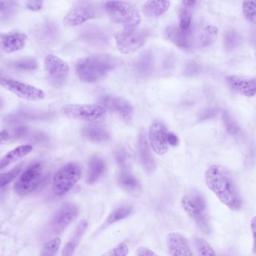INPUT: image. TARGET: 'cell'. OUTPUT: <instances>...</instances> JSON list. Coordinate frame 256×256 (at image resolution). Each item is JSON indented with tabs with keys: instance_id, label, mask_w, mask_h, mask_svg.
<instances>
[{
	"instance_id": "cell-1",
	"label": "cell",
	"mask_w": 256,
	"mask_h": 256,
	"mask_svg": "<svg viewBox=\"0 0 256 256\" xmlns=\"http://www.w3.org/2000/svg\"><path fill=\"white\" fill-rule=\"evenodd\" d=\"M205 182L218 200L232 210H239L242 202L230 172L220 164H212L204 174Z\"/></svg>"
},
{
	"instance_id": "cell-2",
	"label": "cell",
	"mask_w": 256,
	"mask_h": 256,
	"mask_svg": "<svg viewBox=\"0 0 256 256\" xmlns=\"http://www.w3.org/2000/svg\"><path fill=\"white\" fill-rule=\"evenodd\" d=\"M115 67V60L107 54L94 55L79 60L76 74L82 82L96 83L106 78Z\"/></svg>"
},
{
	"instance_id": "cell-3",
	"label": "cell",
	"mask_w": 256,
	"mask_h": 256,
	"mask_svg": "<svg viewBox=\"0 0 256 256\" xmlns=\"http://www.w3.org/2000/svg\"><path fill=\"white\" fill-rule=\"evenodd\" d=\"M104 10L114 22L125 29L137 28L142 20L138 10L130 2L110 0L106 2Z\"/></svg>"
},
{
	"instance_id": "cell-4",
	"label": "cell",
	"mask_w": 256,
	"mask_h": 256,
	"mask_svg": "<svg viewBox=\"0 0 256 256\" xmlns=\"http://www.w3.org/2000/svg\"><path fill=\"white\" fill-rule=\"evenodd\" d=\"M182 208L187 214L196 222L204 233L210 230L209 220L206 215V204L204 198L197 191H192L182 197L181 200Z\"/></svg>"
},
{
	"instance_id": "cell-5",
	"label": "cell",
	"mask_w": 256,
	"mask_h": 256,
	"mask_svg": "<svg viewBox=\"0 0 256 256\" xmlns=\"http://www.w3.org/2000/svg\"><path fill=\"white\" fill-rule=\"evenodd\" d=\"M60 113L66 118L90 124H102L107 118L106 108L94 104H67L62 108Z\"/></svg>"
},
{
	"instance_id": "cell-6",
	"label": "cell",
	"mask_w": 256,
	"mask_h": 256,
	"mask_svg": "<svg viewBox=\"0 0 256 256\" xmlns=\"http://www.w3.org/2000/svg\"><path fill=\"white\" fill-rule=\"evenodd\" d=\"M82 176V169L76 163H68L60 169L54 176L52 190L54 194L62 196L70 191Z\"/></svg>"
},
{
	"instance_id": "cell-7",
	"label": "cell",
	"mask_w": 256,
	"mask_h": 256,
	"mask_svg": "<svg viewBox=\"0 0 256 256\" xmlns=\"http://www.w3.org/2000/svg\"><path fill=\"white\" fill-rule=\"evenodd\" d=\"M149 36L148 30L125 29L115 36L116 48L124 54L133 53L144 46Z\"/></svg>"
},
{
	"instance_id": "cell-8",
	"label": "cell",
	"mask_w": 256,
	"mask_h": 256,
	"mask_svg": "<svg viewBox=\"0 0 256 256\" xmlns=\"http://www.w3.org/2000/svg\"><path fill=\"white\" fill-rule=\"evenodd\" d=\"M98 14V7L95 2L91 0H78L66 14L64 22L66 26H80L96 18Z\"/></svg>"
},
{
	"instance_id": "cell-9",
	"label": "cell",
	"mask_w": 256,
	"mask_h": 256,
	"mask_svg": "<svg viewBox=\"0 0 256 256\" xmlns=\"http://www.w3.org/2000/svg\"><path fill=\"white\" fill-rule=\"evenodd\" d=\"M43 180V168L40 163L30 166L16 181L14 192L20 196H26L36 190Z\"/></svg>"
},
{
	"instance_id": "cell-10",
	"label": "cell",
	"mask_w": 256,
	"mask_h": 256,
	"mask_svg": "<svg viewBox=\"0 0 256 256\" xmlns=\"http://www.w3.org/2000/svg\"><path fill=\"white\" fill-rule=\"evenodd\" d=\"M44 70L50 83L58 88L64 86L70 71V67L65 61L53 54L48 55L44 58Z\"/></svg>"
},
{
	"instance_id": "cell-11",
	"label": "cell",
	"mask_w": 256,
	"mask_h": 256,
	"mask_svg": "<svg viewBox=\"0 0 256 256\" xmlns=\"http://www.w3.org/2000/svg\"><path fill=\"white\" fill-rule=\"evenodd\" d=\"M0 84L19 98L28 101H40L46 97L44 91L18 80L1 78Z\"/></svg>"
},
{
	"instance_id": "cell-12",
	"label": "cell",
	"mask_w": 256,
	"mask_h": 256,
	"mask_svg": "<svg viewBox=\"0 0 256 256\" xmlns=\"http://www.w3.org/2000/svg\"><path fill=\"white\" fill-rule=\"evenodd\" d=\"M168 131L162 122L155 121L149 130V142L151 148L158 155H164L168 151Z\"/></svg>"
},
{
	"instance_id": "cell-13",
	"label": "cell",
	"mask_w": 256,
	"mask_h": 256,
	"mask_svg": "<svg viewBox=\"0 0 256 256\" xmlns=\"http://www.w3.org/2000/svg\"><path fill=\"white\" fill-rule=\"evenodd\" d=\"M78 208L73 204H67L60 208L54 216L52 228L54 232L60 233L65 230L77 217Z\"/></svg>"
},
{
	"instance_id": "cell-14",
	"label": "cell",
	"mask_w": 256,
	"mask_h": 256,
	"mask_svg": "<svg viewBox=\"0 0 256 256\" xmlns=\"http://www.w3.org/2000/svg\"><path fill=\"white\" fill-rule=\"evenodd\" d=\"M100 102L110 112L118 114L124 120H130L134 114L133 107L130 102L122 97L107 96L102 98Z\"/></svg>"
},
{
	"instance_id": "cell-15",
	"label": "cell",
	"mask_w": 256,
	"mask_h": 256,
	"mask_svg": "<svg viewBox=\"0 0 256 256\" xmlns=\"http://www.w3.org/2000/svg\"><path fill=\"white\" fill-rule=\"evenodd\" d=\"M166 36L170 42L184 50L192 48L194 44L192 28L184 30L176 25H173L166 28Z\"/></svg>"
},
{
	"instance_id": "cell-16",
	"label": "cell",
	"mask_w": 256,
	"mask_h": 256,
	"mask_svg": "<svg viewBox=\"0 0 256 256\" xmlns=\"http://www.w3.org/2000/svg\"><path fill=\"white\" fill-rule=\"evenodd\" d=\"M229 88L236 94L246 97L254 96L256 94V82L254 78L240 76H228L226 78Z\"/></svg>"
},
{
	"instance_id": "cell-17",
	"label": "cell",
	"mask_w": 256,
	"mask_h": 256,
	"mask_svg": "<svg viewBox=\"0 0 256 256\" xmlns=\"http://www.w3.org/2000/svg\"><path fill=\"white\" fill-rule=\"evenodd\" d=\"M28 38V36L23 32L0 34V49L7 54L18 52L25 47Z\"/></svg>"
},
{
	"instance_id": "cell-18",
	"label": "cell",
	"mask_w": 256,
	"mask_h": 256,
	"mask_svg": "<svg viewBox=\"0 0 256 256\" xmlns=\"http://www.w3.org/2000/svg\"><path fill=\"white\" fill-rule=\"evenodd\" d=\"M167 246L170 256H193L188 241L181 234L176 232L168 234L167 236Z\"/></svg>"
},
{
	"instance_id": "cell-19",
	"label": "cell",
	"mask_w": 256,
	"mask_h": 256,
	"mask_svg": "<svg viewBox=\"0 0 256 256\" xmlns=\"http://www.w3.org/2000/svg\"><path fill=\"white\" fill-rule=\"evenodd\" d=\"M138 154L140 163L144 168L145 172L148 174L154 173L156 168V163L151 154L146 134L144 132H142L139 136Z\"/></svg>"
},
{
	"instance_id": "cell-20",
	"label": "cell",
	"mask_w": 256,
	"mask_h": 256,
	"mask_svg": "<svg viewBox=\"0 0 256 256\" xmlns=\"http://www.w3.org/2000/svg\"><path fill=\"white\" fill-rule=\"evenodd\" d=\"M170 6V0H148L144 5L143 12L146 17L156 18L167 12Z\"/></svg>"
},
{
	"instance_id": "cell-21",
	"label": "cell",
	"mask_w": 256,
	"mask_h": 256,
	"mask_svg": "<svg viewBox=\"0 0 256 256\" xmlns=\"http://www.w3.org/2000/svg\"><path fill=\"white\" fill-rule=\"evenodd\" d=\"M82 134L85 138L96 143L108 142L110 138V134L104 127L97 124H90L84 127Z\"/></svg>"
},
{
	"instance_id": "cell-22",
	"label": "cell",
	"mask_w": 256,
	"mask_h": 256,
	"mask_svg": "<svg viewBox=\"0 0 256 256\" xmlns=\"http://www.w3.org/2000/svg\"><path fill=\"white\" fill-rule=\"evenodd\" d=\"M120 186L130 194L139 196L142 192V186L138 180L127 170H124L118 176Z\"/></svg>"
},
{
	"instance_id": "cell-23",
	"label": "cell",
	"mask_w": 256,
	"mask_h": 256,
	"mask_svg": "<svg viewBox=\"0 0 256 256\" xmlns=\"http://www.w3.org/2000/svg\"><path fill=\"white\" fill-rule=\"evenodd\" d=\"M32 150V146L30 144L20 145L16 149L7 152L0 161V170L22 160Z\"/></svg>"
},
{
	"instance_id": "cell-24",
	"label": "cell",
	"mask_w": 256,
	"mask_h": 256,
	"mask_svg": "<svg viewBox=\"0 0 256 256\" xmlns=\"http://www.w3.org/2000/svg\"><path fill=\"white\" fill-rule=\"evenodd\" d=\"M106 164L102 158L98 156H94L88 164V182L94 184L102 176L106 170Z\"/></svg>"
},
{
	"instance_id": "cell-25",
	"label": "cell",
	"mask_w": 256,
	"mask_h": 256,
	"mask_svg": "<svg viewBox=\"0 0 256 256\" xmlns=\"http://www.w3.org/2000/svg\"><path fill=\"white\" fill-rule=\"evenodd\" d=\"M28 128L23 126H14L0 132V144L12 143L26 136Z\"/></svg>"
},
{
	"instance_id": "cell-26",
	"label": "cell",
	"mask_w": 256,
	"mask_h": 256,
	"mask_svg": "<svg viewBox=\"0 0 256 256\" xmlns=\"http://www.w3.org/2000/svg\"><path fill=\"white\" fill-rule=\"evenodd\" d=\"M133 212V206L130 204H124L115 208L104 222L103 227H108L130 216Z\"/></svg>"
},
{
	"instance_id": "cell-27",
	"label": "cell",
	"mask_w": 256,
	"mask_h": 256,
	"mask_svg": "<svg viewBox=\"0 0 256 256\" xmlns=\"http://www.w3.org/2000/svg\"><path fill=\"white\" fill-rule=\"evenodd\" d=\"M218 35V29L215 26L209 25L204 29L200 38H199V44L200 48L209 47L211 44L215 42Z\"/></svg>"
},
{
	"instance_id": "cell-28",
	"label": "cell",
	"mask_w": 256,
	"mask_h": 256,
	"mask_svg": "<svg viewBox=\"0 0 256 256\" xmlns=\"http://www.w3.org/2000/svg\"><path fill=\"white\" fill-rule=\"evenodd\" d=\"M256 0H244L242 5L244 17L252 24H256Z\"/></svg>"
},
{
	"instance_id": "cell-29",
	"label": "cell",
	"mask_w": 256,
	"mask_h": 256,
	"mask_svg": "<svg viewBox=\"0 0 256 256\" xmlns=\"http://www.w3.org/2000/svg\"><path fill=\"white\" fill-rule=\"evenodd\" d=\"M222 120L224 128L229 134L234 136H238L239 134L240 130L239 126L229 112H223Z\"/></svg>"
},
{
	"instance_id": "cell-30",
	"label": "cell",
	"mask_w": 256,
	"mask_h": 256,
	"mask_svg": "<svg viewBox=\"0 0 256 256\" xmlns=\"http://www.w3.org/2000/svg\"><path fill=\"white\" fill-rule=\"evenodd\" d=\"M61 239L58 236L50 240L44 242L42 250V256H53L56 254V252L60 246Z\"/></svg>"
},
{
	"instance_id": "cell-31",
	"label": "cell",
	"mask_w": 256,
	"mask_h": 256,
	"mask_svg": "<svg viewBox=\"0 0 256 256\" xmlns=\"http://www.w3.org/2000/svg\"><path fill=\"white\" fill-rule=\"evenodd\" d=\"M194 246L198 253L200 256H215L216 252L211 246L205 240L200 238H196L194 240Z\"/></svg>"
},
{
	"instance_id": "cell-32",
	"label": "cell",
	"mask_w": 256,
	"mask_h": 256,
	"mask_svg": "<svg viewBox=\"0 0 256 256\" xmlns=\"http://www.w3.org/2000/svg\"><path fill=\"white\" fill-rule=\"evenodd\" d=\"M240 43V37L234 30H228L224 36V48L227 50H232L236 48Z\"/></svg>"
},
{
	"instance_id": "cell-33",
	"label": "cell",
	"mask_w": 256,
	"mask_h": 256,
	"mask_svg": "<svg viewBox=\"0 0 256 256\" xmlns=\"http://www.w3.org/2000/svg\"><path fill=\"white\" fill-rule=\"evenodd\" d=\"M116 164L124 169L126 170L130 166V158L128 152L124 148H120L116 150L114 154Z\"/></svg>"
},
{
	"instance_id": "cell-34",
	"label": "cell",
	"mask_w": 256,
	"mask_h": 256,
	"mask_svg": "<svg viewBox=\"0 0 256 256\" xmlns=\"http://www.w3.org/2000/svg\"><path fill=\"white\" fill-rule=\"evenodd\" d=\"M10 66L16 70H34L37 68L36 61L34 59H24L14 61L10 64Z\"/></svg>"
},
{
	"instance_id": "cell-35",
	"label": "cell",
	"mask_w": 256,
	"mask_h": 256,
	"mask_svg": "<svg viewBox=\"0 0 256 256\" xmlns=\"http://www.w3.org/2000/svg\"><path fill=\"white\" fill-rule=\"evenodd\" d=\"M20 170H22V168L18 167L10 172L0 173V188H2L12 182L18 176Z\"/></svg>"
},
{
	"instance_id": "cell-36",
	"label": "cell",
	"mask_w": 256,
	"mask_h": 256,
	"mask_svg": "<svg viewBox=\"0 0 256 256\" xmlns=\"http://www.w3.org/2000/svg\"><path fill=\"white\" fill-rule=\"evenodd\" d=\"M192 14L190 10H182L180 16L179 24L178 25L181 30H187L192 28Z\"/></svg>"
},
{
	"instance_id": "cell-37",
	"label": "cell",
	"mask_w": 256,
	"mask_h": 256,
	"mask_svg": "<svg viewBox=\"0 0 256 256\" xmlns=\"http://www.w3.org/2000/svg\"><path fill=\"white\" fill-rule=\"evenodd\" d=\"M88 226V222L85 221V220L80 222V224H78L77 229H76V232H74V236H73L72 239L68 242V244H70L72 248H76L78 242L80 240V238L83 236Z\"/></svg>"
},
{
	"instance_id": "cell-38",
	"label": "cell",
	"mask_w": 256,
	"mask_h": 256,
	"mask_svg": "<svg viewBox=\"0 0 256 256\" xmlns=\"http://www.w3.org/2000/svg\"><path fill=\"white\" fill-rule=\"evenodd\" d=\"M128 254V247L126 244L122 242L110 250L108 252L104 253V256H126Z\"/></svg>"
},
{
	"instance_id": "cell-39",
	"label": "cell",
	"mask_w": 256,
	"mask_h": 256,
	"mask_svg": "<svg viewBox=\"0 0 256 256\" xmlns=\"http://www.w3.org/2000/svg\"><path fill=\"white\" fill-rule=\"evenodd\" d=\"M43 0H28L26 7L31 11L38 12L42 8Z\"/></svg>"
},
{
	"instance_id": "cell-40",
	"label": "cell",
	"mask_w": 256,
	"mask_h": 256,
	"mask_svg": "<svg viewBox=\"0 0 256 256\" xmlns=\"http://www.w3.org/2000/svg\"><path fill=\"white\" fill-rule=\"evenodd\" d=\"M16 2L14 0H0V12H10L14 8Z\"/></svg>"
},
{
	"instance_id": "cell-41",
	"label": "cell",
	"mask_w": 256,
	"mask_h": 256,
	"mask_svg": "<svg viewBox=\"0 0 256 256\" xmlns=\"http://www.w3.org/2000/svg\"><path fill=\"white\" fill-rule=\"evenodd\" d=\"M150 62L149 56H148V54H145L144 58H142V60L138 62V68L140 73L144 71H148V68H150Z\"/></svg>"
},
{
	"instance_id": "cell-42",
	"label": "cell",
	"mask_w": 256,
	"mask_h": 256,
	"mask_svg": "<svg viewBox=\"0 0 256 256\" xmlns=\"http://www.w3.org/2000/svg\"><path fill=\"white\" fill-rule=\"evenodd\" d=\"M217 112H217L216 109L215 108L206 109L204 112H202L199 118H200V120H202L211 119V118H214V116L216 115Z\"/></svg>"
},
{
	"instance_id": "cell-43",
	"label": "cell",
	"mask_w": 256,
	"mask_h": 256,
	"mask_svg": "<svg viewBox=\"0 0 256 256\" xmlns=\"http://www.w3.org/2000/svg\"><path fill=\"white\" fill-rule=\"evenodd\" d=\"M136 254L138 256H157L156 253L154 252L150 248L144 246L139 247L136 252Z\"/></svg>"
},
{
	"instance_id": "cell-44",
	"label": "cell",
	"mask_w": 256,
	"mask_h": 256,
	"mask_svg": "<svg viewBox=\"0 0 256 256\" xmlns=\"http://www.w3.org/2000/svg\"><path fill=\"white\" fill-rule=\"evenodd\" d=\"M167 142L168 145L170 146H175L179 143V139L176 134L172 132H168L167 134Z\"/></svg>"
},
{
	"instance_id": "cell-45",
	"label": "cell",
	"mask_w": 256,
	"mask_h": 256,
	"mask_svg": "<svg viewBox=\"0 0 256 256\" xmlns=\"http://www.w3.org/2000/svg\"><path fill=\"white\" fill-rule=\"evenodd\" d=\"M250 226H251V232L253 236V246H254V251H256V217H253L251 223H250Z\"/></svg>"
},
{
	"instance_id": "cell-46",
	"label": "cell",
	"mask_w": 256,
	"mask_h": 256,
	"mask_svg": "<svg viewBox=\"0 0 256 256\" xmlns=\"http://www.w3.org/2000/svg\"><path fill=\"white\" fill-rule=\"evenodd\" d=\"M199 1L200 0H182V4L184 6H185V8H190V7L196 5Z\"/></svg>"
},
{
	"instance_id": "cell-47",
	"label": "cell",
	"mask_w": 256,
	"mask_h": 256,
	"mask_svg": "<svg viewBox=\"0 0 256 256\" xmlns=\"http://www.w3.org/2000/svg\"><path fill=\"white\" fill-rule=\"evenodd\" d=\"M2 100H1V98H0V108H1V107H2Z\"/></svg>"
},
{
	"instance_id": "cell-48",
	"label": "cell",
	"mask_w": 256,
	"mask_h": 256,
	"mask_svg": "<svg viewBox=\"0 0 256 256\" xmlns=\"http://www.w3.org/2000/svg\"><path fill=\"white\" fill-rule=\"evenodd\" d=\"M0 76H1V73H0ZM0 79H1V78H0Z\"/></svg>"
}]
</instances>
